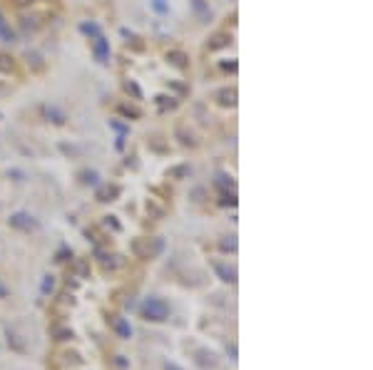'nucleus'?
Masks as SVG:
<instances>
[{"label":"nucleus","instance_id":"2","mask_svg":"<svg viewBox=\"0 0 373 370\" xmlns=\"http://www.w3.org/2000/svg\"><path fill=\"white\" fill-rule=\"evenodd\" d=\"M115 333L122 338V340H129L132 338V325H129V320L127 318H115Z\"/></svg>","mask_w":373,"mask_h":370},{"label":"nucleus","instance_id":"4","mask_svg":"<svg viewBox=\"0 0 373 370\" xmlns=\"http://www.w3.org/2000/svg\"><path fill=\"white\" fill-rule=\"evenodd\" d=\"M217 271H219L222 281H227V283H234V281H237V278H234V271H232V268H227V266H217Z\"/></svg>","mask_w":373,"mask_h":370},{"label":"nucleus","instance_id":"1","mask_svg":"<svg viewBox=\"0 0 373 370\" xmlns=\"http://www.w3.org/2000/svg\"><path fill=\"white\" fill-rule=\"evenodd\" d=\"M142 318L152 320V323H162V320L169 318V306L162 298H147L142 303Z\"/></svg>","mask_w":373,"mask_h":370},{"label":"nucleus","instance_id":"8","mask_svg":"<svg viewBox=\"0 0 373 370\" xmlns=\"http://www.w3.org/2000/svg\"><path fill=\"white\" fill-rule=\"evenodd\" d=\"M5 296H8V288H5L3 283H0V298H5Z\"/></svg>","mask_w":373,"mask_h":370},{"label":"nucleus","instance_id":"6","mask_svg":"<svg viewBox=\"0 0 373 370\" xmlns=\"http://www.w3.org/2000/svg\"><path fill=\"white\" fill-rule=\"evenodd\" d=\"M164 370H184V368L177 365V363H172V360H167V363H164Z\"/></svg>","mask_w":373,"mask_h":370},{"label":"nucleus","instance_id":"5","mask_svg":"<svg viewBox=\"0 0 373 370\" xmlns=\"http://www.w3.org/2000/svg\"><path fill=\"white\" fill-rule=\"evenodd\" d=\"M53 286H55V281H53V276H45V281H43V293L48 296V293L53 291Z\"/></svg>","mask_w":373,"mask_h":370},{"label":"nucleus","instance_id":"3","mask_svg":"<svg viewBox=\"0 0 373 370\" xmlns=\"http://www.w3.org/2000/svg\"><path fill=\"white\" fill-rule=\"evenodd\" d=\"M197 363L207 368V365H217V358L212 350H197Z\"/></svg>","mask_w":373,"mask_h":370},{"label":"nucleus","instance_id":"7","mask_svg":"<svg viewBox=\"0 0 373 370\" xmlns=\"http://www.w3.org/2000/svg\"><path fill=\"white\" fill-rule=\"evenodd\" d=\"M58 335H60V340H65V338H72V330H60Z\"/></svg>","mask_w":373,"mask_h":370}]
</instances>
